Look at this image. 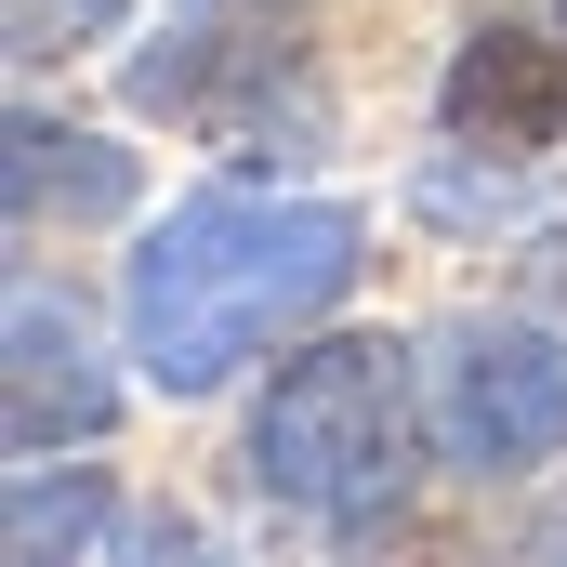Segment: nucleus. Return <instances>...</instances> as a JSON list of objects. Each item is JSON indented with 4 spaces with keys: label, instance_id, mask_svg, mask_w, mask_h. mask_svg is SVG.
I'll return each instance as SVG.
<instances>
[{
    "label": "nucleus",
    "instance_id": "obj_1",
    "mask_svg": "<svg viewBox=\"0 0 567 567\" xmlns=\"http://www.w3.org/2000/svg\"><path fill=\"white\" fill-rule=\"evenodd\" d=\"M357 212L343 198H251V185H198L145 225V251L120 265V330L158 396H212L238 383L278 330L330 317L357 290Z\"/></svg>",
    "mask_w": 567,
    "mask_h": 567
},
{
    "label": "nucleus",
    "instance_id": "obj_2",
    "mask_svg": "<svg viewBox=\"0 0 567 567\" xmlns=\"http://www.w3.org/2000/svg\"><path fill=\"white\" fill-rule=\"evenodd\" d=\"M251 488L317 542H370L410 502V357L396 343H303L251 410Z\"/></svg>",
    "mask_w": 567,
    "mask_h": 567
},
{
    "label": "nucleus",
    "instance_id": "obj_3",
    "mask_svg": "<svg viewBox=\"0 0 567 567\" xmlns=\"http://www.w3.org/2000/svg\"><path fill=\"white\" fill-rule=\"evenodd\" d=\"M303 13H317V0H251V13L185 0L172 53H133V106L198 120V133L238 145V158H290V145H317L330 106H317V80H303Z\"/></svg>",
    "mask_w": 567,
    "mask_h": 567
},
{
    "label": "nucleus",
    "instance_id": "obj_4",
    "mask_svg": "<svg viewBox=\"0 0 567 567\" xmlns=\"http://www.w3.org/2000/svg\"><path fill=\"white\" fill-rule=\"evenodd\" d=\"M435 449L475 488L567 462V343L542 317H449L435 330Z\"/></svg>",
    "mask_w": 567,
    "mask_h": 567
},
{
    "label": "nucleus",
    "instance_id": "obj_5",
    "mask_svg": "<svg viewBox=\"0 0 567 567\" xmlns=\"http://www.w3.org/2000/svg\"><path fill=\"white\" fill-rule=\"evenodd\" d=\"M120 423V370H106V343L80 330V303H53V290H13V462H53V449H93V435Z\"/></svg>",
    "mask_w": 567,
    "mask_h": 567
},
{
    "label": "nucleus",
    "instance_id": "obj_6",
    "mask_svg": "<svg viewBox=\"0 0 567 567\" xmlns=\"http://www.w3.org/2000/svg\"><path fill=\"white\" fill-rule=\"evenodd\" d=\"M449 133L502 145V158H542V145L567 133V53L542 40V27H475L462 53H449Z\"/></svg>",
    "mask_w": 567,
    "mask_h": 567
},
{
    "label": "nucleus",
    "instance_id": "obj_7",
    "mask_svg": "<svg viewBox=\"0 0 567 567\" xmlns=\"http://www.w3.org/2000/svg\"><path fill=\"white\" fill-rule=\"evenodd\" d=\"M133 145L106 133H66L40 106H13V225H120L133 212Z\"/></svg>",
    "mask_w": 567,
    "mask_h": 567
},
{
    "label": "nucleus",
    "instance_id": "obj_8",
    "mask_svg": "<svg viewBox=\"0 0 567 567\" xmlns=\"http://www.w3.org/2000/svg\"><path fill=\"white\" fill-rule=\"evenodd\" d=\"M93 528H106V488H93V475H66V488H53V462H13V555H27V567L80 555Z\"/></svg>",
    "mask_w": 567,
    "mask_h": 567
},
{
    "label": "nucleus",
    "instance_id": "obj_9",
    "mask_svg": "<svg viewBox=\"0 0 567 567\" xmlns=\"http://www.w3.org/2000/svg\"><path fill=\"white\" fill-rule=\"evenodd\" d=\"M133 27V0H13V53L40 66V53H80V40H120Z\"/></svg>",
    "mask_w": 567,
    "mask_h": 567
},
{
    "label": "nucleus",
    "instance_id": "obj_10",
    "mask_svg": "<svg viewBox=\"0 0 567 567\" xmlns=\"http://www.w3.org/2000/svg\"><path fill=\"white\" fill-rule=\"evenodd\" d=\"M528 278H542V303L567 317V238H542V251H528Z\"/></svg>",
    "mask_w": 567,
    "mask_h": 567
}]
</instances>
